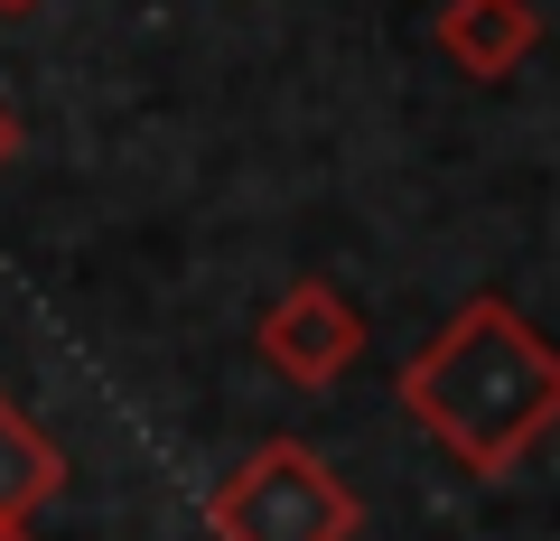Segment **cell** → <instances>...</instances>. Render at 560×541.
<instances>
[{
    "label": "cell",
    "instance_id": "obj_5",
    "mask_svg": "<svg viewBox=\"0 0 560 541\" xmlns=\"http://www.w3.org/2000/svg\"><path fill=\"white\" fill-rule=\"evenodd\" d=\"M57 485H66L57 439L38 430V411L20 392H0V522H28L38 504H57Z\"/></svg>",
    "mask_w": 560,
    "mask_h": 541
},
{
    "label": "cell",
    "instance_id": "obj_2",
    "mask_svg": "<svg viewBox=\"0 0 560 541\" xmlns=\"http://www.w3.org/2000/svg\"><path fill=\"white\" fill-rule=\"evenodd\" d=\"M355 485L318 458L308 439H261L234 477L206 495L215 541H355Z\"/></svg>",
    "mask_w": 560,
    "mask_h": 541
},
{
    "label": "cell",
    "instance_id": "obj_6",
    "mask_svg": "<svg viewBox=\"0 0 560 541\" xmlns=\"http://www.w3.org/2000/svg\"><path fill=\"white\" fill-rule=\"evenodd\" d=\"M20 160V113H10V103H0V168Z\"/></svg>",
    "mask_w": 560,
    "mask_h": 541
},
{
    "label": "cell",
    "instance_id": "obj_1",
    "mask_svg": "<svg viewBox=\"0 0 560 541\" xmlns=\"http://www.w3.org/2000/svg\"><path fill=\"white\" fill-rule=\"evenodd\" d=\"M393 392L467 477H514L560 430V345L504 290H477L448 308V327L420 337V355H401Z\"/></svg>",
    "mask_w": 560,
    "mask_h": 541
},
{
    "label": "cell",
    "instance_id": "obj_4",
    "mask_svg": "<svg viewBox=\"0 0 560 541\" xmlns=\"http://www.w3.org/2000/svg\"><path fill=\"white\" fill-rule=\"evenodd\" d=\"M440 47H448L458 75L504 84L541 47V10H533V0H448V10H440Z\"/></svg>",
    "mask_w": 560,
    "mask_h": 541
},
{
    "label": "cell",
    "instance_id": "obj_8",
    "mask_svg": "<svg viewBox=\"0 0 560 541\" xmlns=\"http://www.w3.org/2000/svg\"><path fill=\"white\" fill-rule=\"evenodd\" d=\"M0 541H38V532H28V522H0Z\"/></svg>",
    "mask_w": 560,
    "mask_h": 541
},
{
    "label": "cell",
    "instance_id": "obj_7",
    "mask_svg": "<svg viewBox=\"0 0 560 541\" xmlns=\"http://www.w3.org/2000/svg\"><path fill=\"white\" fill-rule=\"evenodd\" d=\"M28 10H47V0H0V20H28Z\"/></svg>",
    "mask_w": 560,
    "mask_h": 541
},
{
    "label": "cell",
    "instance_id": "obj_3",
    "mask_svg": "<svg viewBox=\"0 0 560 541\" xmlns=\"http://www.w3.org/2000/svg\"><path fill=\"white\" fill-rule=\"evenodd\" d=\"M253 355L280 383H300V392H337L364 364V308L337 281H318V271L308 281H280L261 299V318H253Z\"/></svg>",
    "mask_w": 560,
    "mask_h": 541
}]
</instances>
